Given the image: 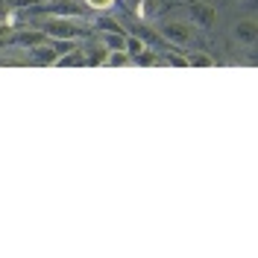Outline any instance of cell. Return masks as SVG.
<instances>
[{"mask_svg": "<svg viewBox=\"0 0 258 258\" xmlns=\"http://www.w3.org/2000/svg\"><path fill=\"white\" fill-rule=\"evenodd\" d=\"M103 64H112V68L132 64V56H129L126 50H109V56H106V62H103Z\"/></svg>", "mask_w": 258, "mask_h": 258, "instance_id": "10", "label": "cell"}, {"mask_svg": "<svg viewBox=\"0 0 258 258\" xmlns=\"http://www.w3.org/2000/svg\"><path fill=\"white\" fill-rule=\"evenodd\" d=\"M80 64H85V53H82V47H64L56 59H53V64L50 68H80Z\"/></svg>", "mask_w": 258, "mask_h": 258, "instance_id": "6", "label": "cell"}, {"mask_svg": "<svg viewBox=\"0 0 258 258\" xmlns=\"http://www.w3.org/2000/svg\"><path fill=\"white\" fill-rule=\"evenodd\" d=\"M159 35L167 44H176V47H188L194 41V27L185 15H167L159 21Z\"/></svg>", "mask_w": 258, "mask_h": 258, "instance_id": "2", "label": "cell"}, {"mask_svg": "<svg viewBox=\"0 0 258 258\" xmlns=\"http://www.w3.org/2000/svg\"><path fill=\"white\" fill-rule=\"evenodd\" d=\"M188 21L191 27H200V30H211L214 21H217V9L211 3H188Z\"/></svg>", "mask_w": 258, "mask_h": 258, "instance_id": "4", "label": "cell"}, {"mask_svg": "<svg viewBox=\"0 0 258 258\" xmlns=\"http://www.w3.org/2000/svg\"><path fill=\"white\" fill-rule=\"evenodd\" d=\"M68 47H71V44H68ZM27 50H30V59L38 62V64H53V59L62 53V50L56 47V41H44V38L35 41V44H30Z\"/></svg>", "mask_w": 258, "mask_h": 258, "instance_id": "5", "label": "cell"}, {"mask_svg": "<svg viewBox=\"0 0 258 258\" xmlns=\"http://www.w3.org/2000/svg\"><path fill=\"white\" fill-rule=\"evenodd\" d=\"M185 64H191V68H214V56L203 53V50H191L185 56Z\"/></svg>", "mask_w": 258, "mask_h": 258, "instance_id": "8", "label": "cell"}, {"mask_svg": "<svg viewBox=\"0 0 258 258\" xmlns=\"http://www.w3.org/2000/svg\"><path fill=\"white\" fill-rule=\"evenodd\" d=\"M123 50L135 59L138 53H144V50H147V41L141 38V35H126V38H123Z\"/></svg>", "mask_w": 258, "mask_h": 258, "instance_id": "9", "label": "cell"}, {"mask_svg": "<svg viewBox=\"0 0 258 258\" xmlns=\"http://www.w3.org/2000/svg\"><path fill=\"white\" fill-rule=\"evenodd\" d=\"M38 3H41V6H44V3H53V0H38Z\"/></svg>", "mask_w": 258, "mask_h": 258, "instance_id": "12", "label": "cell"}, {"mask_svg": "<svg viewBox=\"0 0 258 258\" xmlns=\"http://www.w3.org/2000/svg\"><path fill=\"white\" fill-rule=\"evenodd\" d=\"M88 9H94V12H112L114 6H117V0H82Z\"/></svg>", "mask_w": 258, "mask_h": 258, "instance_id": "11", "label": "cell"}, {"mask_svg": "<svg viewBox=\"0 0 258 258\" xmlns=\"http://www.w3.org/2000/svg\"><path fill=\"white\" fill-rule=\"evenodd\" d=\"M88 21H82L80 15H53L41 27V32H44V38H50V41H77V38H82L85 32H88Z\"/></svg>", "mask_w": 258, "mask_h": 258, "instance_id": "1", "label": "cell"}, {"mask_svg": "<svg viewBox=\"0 0 258 258\" xmlns=\"http://www.w3.org/2000/svg\"><path fill=\"white\" fill-rule=\"evenodd\" d=\"M123 38H126V32H120V30H100L97 32V41L106 50H123Z\"/></svg>", "mask_w": 258, "mask_h": 258, "instance_id": "7", "label": "cell"}, {"mask_svg": "<svg viewBox=\"0 0 258 258\" xmlns=\"http://www.w3.org/2000/svg\"><path fill=\"white\" fill-rule=\"evenodd\" d=\"M232 38H235L238 47H246V50L255 47L258 44V21H255V15L238 18V21L232 24Z\"/></svg>", "mask_w": 258, "mask_h": 258, "instance_id": "3", "label": "cell"}]
</instances>
